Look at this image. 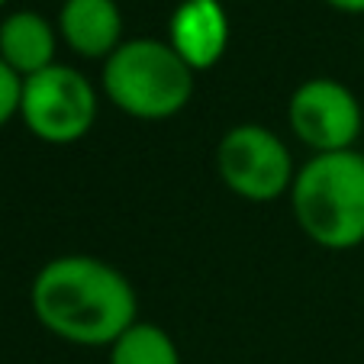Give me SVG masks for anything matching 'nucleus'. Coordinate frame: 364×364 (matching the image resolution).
Listing matches in <instances>:
<instances>
[{
	"instance_id": "obj_10",
	"label": "nucleus",
	"mask_w": 364,
	"mask_h": 364,
	"mask_svg": "<svg viewBox=\"0 0 364 364\" xmlns=\"http://www.w3.org/2000/svg\"><path fill=\"white\" fill-rule=\"evenodd\" d=\"M110 364H181V351L161 326L136 323L110 345Z\"/></svg>"
},
{
	"instance_id": "obj_1",
	"label": "nucleus",
	"mask_w": 364,
	"mask_h": 364,
	"mask_svg": "<svg viewBox=\"0 0 364 364\" xmlns=\"http://www.w3.org/2000/svg\"><path fill=\"white\" fill-rule=\"evenodd\" d=\"M29 303L42 329L81 348H110L139 323L129 277L94 255H58L46 262L29 287Z\"/></svg>"
},
{
	"instance_id": "obj_6",
	"label": "nucleus",
	"mask_w": 364,
	"mask_h": 364,
	"mask_svg": "<svg viewBox=\"0 0 364 364\" xmlns=\"http://www.w3.org/2000/svg\"><path fill=\"white\" fill-rule=\"evenodd\" d=\"M294 136L316 155L348 151L361 132V103L336 77H309L294 90L287 103Z\"/></svg>"
},
{
	"instance_id": "obj_11",
	"label": "nucleus",
	"mask_w": 364,
	"mask_h": 364,
	"mask_svg": "<svg viewBox=\"0 0 364 364\" xmlns=\"http://www.w3.org/2000/svg\"><path fill=\"white\" fill-rule=\"evenodd\" d=\"M20 100H23V77L0 58V129L14 117H20Z\"/></svg>"
},
{
	"instance_id": "obj_13",
	"label": "nucleus",
	"mask_w": 364,
	"mask_h": 364,
	"mask_svg": "<svg viewBox=\"0 0 364 364\" xmlns=\"http://www.w3.org/2000/svg\"><path fill=\"white\" fill-rule=\"evenodd\" d=\"M4 4H7V0H0V7H4Z\"/></svg>"
},
{
	"instance_id": "obj_12",
	"label": "nucleus",
	"mask_w": 364,
	"mask_h": 364,
	"mask_svg": "<svg viewBox=\"0 0 364 364\" xmlns=\"http://www.w3.org/2000/svg\"><path fill=\"white\" fill-rule=\"evenodd\" d=\"M326 4L342 14H364V0H326Z\"/></svg>"
},
{
	"instance_id": "obj_3",
	"label": "nucleus",
	"mask_w": 364,
	"mask_h": 364,
	"mask_svg": "<svg viewBox=\"0 0 364 364\" xmlns=\"http://www.w3.org/2000/svg\"><path fill=\"white\" fill-rule=\"evenodd\" d=\"M103 94L136 119H171L193 97V71L168 42L129 39L103 62Z\"/></svg>"
},
{
	"instance_id": "obj_9",
	"label": "nucleus",
	"mask_w": 364,
	"mask_h": 364,
	"mask_svg": "<svg viewBox=\"0 0 364 364\" xmlns=\"http://www.w3.org/2000/svg\"><path fill=\"white\" fill-rule=\"evenodd\" d=\"M58 36L42 14L20 10L0 23V58L26 81V77L55 65Z\"/></svg>"
},
{
	"instance_id": "obj_5",
	"label": "nucleus",
	"mask_w": 364,
	"mask_h": 364,
	"mask_svg": "<svg viewBox=\"0 0 364 364\" xmlns=\"http://www.w3.org/2000/svg\"><path fill=\"white\" fill-rule=\"evenodd\" d=\"M216 171L220 181L242 200L271 203L290 193L296 171L284 139L258 123L232 126L216 145Z\"/></svg>"
},
{
	"instance_id": "obj_7",
	"label": "nucleus",
	"mask_w": 364,
	"mask_h": 364,
	"mask_svg": "<svg viewBox=\"0 0 364 364\" xmlns=\"http://www.w3.org/2000/svg\"><path fill=\"white\" fill-rule=\"evenodd\" d=\"M168 46L193 75L213 68L229 46V16L220 0H184L168 23Z\"/></svg>"
},
{
	"instance_id": "obj_4",
	"label": "nucleus",
	"mask_w": 364,
	"mask_h": 364,
	"mask_svg": "<svg viewBox=\"0 0 364 364\" xmlns=\"http://www.w3.org/2000/svg\"><path fill=\"white\" fill-rule=\"evenodd\" d=\"M20 119L48 145H71L94 129L97 90L71 65H48L23 81Z\"/></svg>"
},
{
	"instance_id": "obj_2",
	"label": "nucleus",
	"mask_w": 364,
	"mask_h": 364,
	"mask_svg": "<svg viewBox=\"0 0 364 364\" xmlns=\"http://www.w3.org/2000/svg\"><path fill=\"white\" fill-rule=\"evenodd\" d=\"M300 232L329 252L364 242V155L355 149L313 155L290 184Z\"/></svg>"
},
{
	"instance_id": "obj_8",
	"label": "nucleus",
	"mask_w": 364,
	"mask_h": 364,
	"mask_svg": "<svg viewBox=\"0 0 364 364\" xmlns=\"http://www.w3.org/2000/svg\"><path fill=\"white\" fill-rule=\"evenodd\" d=\"M58 33L81 58H107L123 46V14L117 0H65Z\"/></svg>"
}]
</instances>
